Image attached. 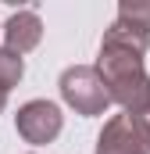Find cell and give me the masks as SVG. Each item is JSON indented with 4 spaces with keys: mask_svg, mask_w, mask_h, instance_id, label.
Masks as SVG:
<instances>
[{
    "mask_svg": "<svg viewBox=\"0 0 150 154\" xmlns=\"http://www.w3.org/2000/svg\"><path fill=\"white\" fill-rule=\"evenodd\" d=\"M147 47H150V32H140L114 18L111 29L100 39V54L93 65L107 97L114 104H122L129 115H143L150 108V75L143 68Z\"/></svg>",
    "mask_w": 150,
    "mask_h": 154,
    "instance_id": "cell-1",
    "label": "cell"
},
{
    "mask_svg": "<svg viewBox=\"0 0 150 154\" xmlns=\"http://www.w3.org/2000/svg\"><path fill=\"white\" fill-rule=\"evenodd\" d=\"M57 86H61L64 104L75 108V115H82V118L104 115L111 108V97H107V90H104V82H100L93 65H72V68H64L61 79H57Z\"/></svg>",
    "mask_w": 150,
    "mask_h": 154,
    "instance_id": "cell-2",
    "label": "cell"
},
{
    "mask_svg": "<svg viewBox=\"0 0 150 154\" xmlns=\"http://www.w3.org/2000/svg\"><path fill=\"white\" fill-rule=\"evenodd\" d=\"M97 154H150V140L140 115H111L97 136Z\"/></svg>",
    "mask_w": 150,
    "mask_h": 154,
    "instance_id": "cell-3",
    "label": "cell"
},
{
    "mask_svg": "<svg viewBox=\"0 0 150 154\" xmlns=\"http://www.w3.org/2000/svg\"><path fill=\"white\" fill-rule=\"evenodd\" d=\"M61 125H64V115H61V108L54 100H29L14 115L18 136L25 143H36V147L39 143H54L57 133H61Z\"/></svg>",
    "mask_w": 150,
    "mask_h": 154,
    "instance_id": "cell-4",
    "label": "cell"
},
{
    "mask_svg": "<svg viewBox=\"0 0 150 154\" xmlns=\"http://www.w3.org/2000/svg\"><path fill=\"white\" fill-rule=\"evenodd\" d=\"M4 47L7 50H14V54H29V50H36L39 39H43V22H39V14L32 7H25V11H14L7 22H4Z\"/></svg>",
    "mask_w": 150,
    "mask_h": 154,
    "instance_id": "cell-5",
    "label": "cell"
},
{
    "mask_svg": "<svg viewBox=\"0 0 150 154\" xmlns=\"http://www.w3.org/2000/svg\"><path fill=\"white\" fill-rule=\"evenodd\" d=\"M22 75H25V57L14 54V50H7V47H0V93H7L11 86H18Z\"/></svg>",
    "mask_w": 150,
    "mask_h": 154,
    "instance_id": "cell-6",
    "label": "cell"
},
{
    "mask_svg": "<svg viewBox=\"0 0 150 154\" xmlns=\"http://www.w3.org/2000/svg\"><path fill=\"white\" fill-rule=\"evenodd\" d=\"M118 22L140 29V32H150V0H136V4H122L118 7Z\"/></svg>",
    "mask_w": 150,
    "mask_h": 154,
    "instance_id": "cell-7",
    "label": "cell"
},
{
    "mask_svg": "<svg viewBox=\"0 0 150 154\" xmlns=\"http://www.w3.org/2000/svg\"><path fill=\"white\" fill-rule=\"evenodd\" d=\"M140 118H143V129H147V140H150V108H147V111H143Z\"/></svg>",
    "mask_w": 150,
    "mask_h": 154,
    "instance_id": "cell-8",
    "label": "cell"
},
{
    "mask_svg": "<svg viewBox=\"0 0 150 154\" xmlns=\"http://www.w3.org/2000/svg\"><path fill=\"white\" fill-rule=\"evenodd\" d=\"M4 108H7V93H0V111H4Z\"/></svg>",
    "mask_w": 150,
    "mask_h": 154,
    "instance_id": "cell-9",
    "label": "cell"
}]
</instances>
